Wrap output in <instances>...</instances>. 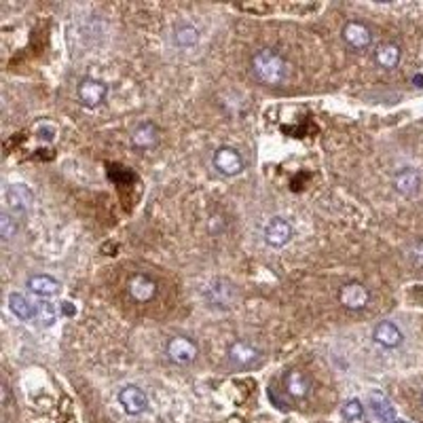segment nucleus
I'll use <instances>...</instances> for the list:
<instances>
[{"label":"nucleus","mask_w":423,"mask_h":423,"mask_svg":"<svg viewBox=\"0 0 423 423\" xmlns=\"http://www.w3.org/2000/svg\"><path fill=\"white\" fill-rule=\"evenodd\" d=\"M252 70L256 78L269 87H277L288 78V63L286 59L273 49H260L252 57Z\"/></svg>","instance_id":"1"},{"label":"nucleus","mask_w":423,"mask_h":423,"mask_svg":"<svg viewBox=\"0 0 423 423\" xmlns=\"http://www.w3.org/2000/svg\"><path fill=\"white\" fill-rule=\"evenodd\" d=\"M212 163H214V169L226 178H233V176H239L245 167V161L241 157V152L235 148V146H220L214 150L212 154Z\"/></svg>","instance_id":"2"},{"label":"nucleus","mask_w":423,"mask_h":423,"mask_svg":"<svg viewBox=\"0 0 423 423\" xmlns=\"http://www.w3.org/2000/svg\"><path fill=\"white\" fill-rule=\"evenodd\" d=\"M165 353L173 364L186 366V364H192L199 357V345L188 336H171L167 341Z\"/></svg>","instance_id":"3"},{"label":"nucleus","mask_w":423,"mask_h":423,"mask_svg":"<svg viewBox=\"0 0 423 423\" xmlns=\"http://www.w3.org/2000/svg\"><path fill=\"white\" fill-rule=\"evenodd\" d=\"M262 237H264L266 245H271V247H283V245H288L292 241L294 228H292L290 220H286L283 216H273L264 224Z\"/></svg>","instance_id":"4"},{"label":"nucleus","mask_w":423,"mask_h":423,"mask_svg":"<svg viewBox=\"0 0 423 423\" xmlns=\"http://www.w3.org/2000/svg\"><path fill=\"white\" fill-rule=\"evenodd\" d=\"M226 357H228V362H231L233 368L245 370V368H252L254 364L260 362L262 351H260L256 345L247 343V341H235V343L228 347Z\"/></svg>","instance_id":"5"},{"label":"nucleus","mask_w":423,"mask_h":423,"mask_svg":"<svg viewBox=\"0 0 423 423\" xmlns=\"http://www.w3.org/2000/svg\"><path fill=\"white\" fill-rule=\"evenodd\" d=\"M338 302L349 311H362L370 302V292L360 281H349L338 290Z\"/></svg>","instance_id":"6"},{"label":"nucleus","mask_w":423,"mask_h":423,"mask_svg":"<svg viewBox=\"0 0 423 423\" xmlns=\"http://www.w3.org/2000/svg\"><path fill=\"white\" fill-rule=\"evenodd\" d=\"M118 402L123 410L131 417H137L148 410V396L142 387L137 385H125L118 389Z\"/></svg>","instance_id":"7"},{"label":"nucleus","mask_w":423,"mask_h":423,"mask_svg":"<svg viewBox=\"0 0 423 423\" xmlns=\"http://www.w3.org/2000/svg\"><path fill=\"white\" fill-rule=\"evenodd\" d=\"M76 93L85 108H97L108 95V85L97 78H82L76 87Z\"/></svg>","instance_id":"8"},{"label":"nucleus","mask_w":423,"mask_h":423,"mask_svg":"<svg viewBox=\"0 0 423 423\" xmlns=\"http://www.w3.org/2000/svg\"><path fill=\"white\" fill-rule=\"evenodd\" d=\"M343 40L349 44V47H353L355 51H364V49H368L370 44H372V32H370V27L366 25V23H362V21H355V19H351V21H347L345 25H343Z\"/></svg>","instance_id":"9"},{"label":"nucleus","mask_w":423,"mask_h":423,"mask_svg":"<svg viewBox=\"0 0 423 423\" xmlns=\"http://www.w3.org/2000/svg\"><path fill=\"white\" fill-rule=\"evenodd\" d=\"M283 391L294 400H305L311 391V381L307 372L300 368H290L283 374Z\"/></svg>","instance_id":"10"},{"label":"nucleus","mask_w":423,"mask_h":423,"mask_svg":"<svg viewBox=\"0 0 423 423\" xmlns=\"http://www.w3.org/2000/svg\"><path fill=\"white\" fill-rule=\"evenodd\" d=\"M205 298L214 305V307H231L237 298V292L233 288L231 281L226 279H214L207 288H205Z\"/></svg>","instance_id":"11"},{"label":"nucleus","mask_w":423,"mask_h":423,"mask_svg":"<svg viewBox=\"0 0 423 423\" xmlns=\"http://www.w3.org/2000/svg\"><path fill=\"white\" fill-rule=\"evenodd\" d=\"M372 341L385 349H396L402 345L404 334L400 332V328L393 321H379L372 330Z\"/></svg>","instance_id":"12"},{"label":"nucleus","mask_w":423,"mask_h":423,"mask_svg":"<svg viewBox=\"0 0 423 423\" xmlns=\"http://www.w3.org/2000/svg\"><path fill=\"white\" fill-rule=\"evenodd\" d=\"M127 290H129V296H131L135 302H148V300H152L154 294H157V283H154V279H150L148 275L137 273V275H133V277L129 279Z\"/></svg>","instance_id":"13"},{"label":"nucleus","mask_w":423,"mask_h":423,"mask_svg":"<svg viewBox=\"0 0 423 423\" xmlns=\"http://www.w3.org/2000/svg\"><path fill=\"white\" fill-rule=\"evenodd\" d=\"M32 199H34V197H32L30 188L23 186V184H13V186H8L6 192H4V201H6L11 214H15V216H17V214H23V212L30 207Z\"/></svg>","instance_id":"14"},{"label":"nucleus","mask_w":423,"mask_h":423,"mask_svg":"<svg viewBox=\"0 0 423 423\" xmlns=\"http://www.w3.org/2000/svg\"><path fill=\"white\" fill-rule=\"evenodd\" d=\"M159 140V131L157 125L150 121H142L140 125H135V129L131 131V144L140 150H148L157 144Z\"/></svg>","instance_id":"15"},{"label":"nucleus","mask_w":423,"mask_h":423,"mask_svg":"<svg viewBox=\"0 0 423 423\" xmlns=\"http://www.w3.org/2000/svg\"><path fill=\"white\" fill-rule=\"evenodd\" d=\"M25 286L32 294H36L40 298H51L61 290V283L51 275H32V277H27Z\"/></svg>","instance_id":"16"},{"label":"nucleus","mask_w":423,"mask_h":423,"mask_svg":"<svg viewBox=\"0 0 423 423\" xmlns=\"http://www.w3.org/2000/svg\"><path fill=\"white\" fill-rule=\"evenodd\" d=\"M393 188L402 197H415L421 188V178L415 169H402L393 176Z\"/></svg>","instance_id":"17"},{"label":"nucleus","mask_w":423,"mask_h":423,"mask_svg":"<svg viewBox=\"0 0 423 423\" xmlns=\"http://www.w3.org/2000/svg\"><path fill=\"white\" fill-rule=\"evenodd\" d=\"M8 309L15 317L30 321L32 317H36V302H32L25 294L21 292H11L8 294Z\"/></svg>","instance_id":"18"},{"label":"nucleus","mask_w":423,"mask_h":423,"mask_svg":"<svg viewBox=\"0 0 423 423\" xmlns=\"http://www.w3.org/2000/svg\"><path fill=\"white\" fill-rule=\"evenodd\" d=\"M400 57H402V51L396 42H383L374 51V61L385 70H393L400 63Z\"/></svg>","instance_id":"19"},{"label":"nucleus","mask_w":423,"mask_h":423,"mask_svg":"<svg viewBox=\"0 0 423 423\" xmlns=\"http://www.w3.org/2000/svg\"><path fill=\"white\" fill-rule=\"evenodd\" d=\"M370 406H372V410L376 412V417L383 423H393L396 421V410H393L389 398L383 391H379V389L370 391Z\"/></svg>","instance_id":"20"},{"label":"nucleus","mask_w":423,"mask_h":423,"mask_svg":"<svg viewBox=\"0 0 423 423\" xmlns=\"http://www.w3.org/2000/svg\"><path fill=\"white\" fill-rule=\"evenodd\" d=\"M173 42L182 49L195 47L199 42V30L190 23H180L173 27Z\"/></svg>","instance_id":"21"},{"label":"nucleus","mask_w":423,"mask_h":423,"mask_svg":"<svg viewBox=\"0 0 423 423\" xmlns=\"http://www.w3.org/2000/svg\"><path fill=\"white\" fill-rule=\"evenodd\" d=\"M36 315H38V319H40V324L44 326V328H49V326H53L55 324V319H57V307L51 302V300H38L36 302Z\"/></svg>","instance_id":"22"},{"label":"nucleus","mask_w":423,"mask_h":423,"mask_svg":"<svg viewBox=\"0 0 423 423\" xmlns=\"http://www.w3.org/2000/svg\"><path fill=\"white\" fill-rule=\"evenodd\" d=\"M341 415H343V419L345 421H349V423H355V421H362V417H364V406H362V402L360 400H347L343 406H341Z\"/></svg>","instance_id":"23"},{"label":"nucleus","mask_w":423,"mask_h":423,"mask_svg":"<svg viewBox=\"0 0 423 423\" xmlns=\"http://www.w3.org/2000/svg\"><path fill=\"white\" fill-rule=\"evenodd\" d=\"M17 231H19V224H17V220L11 216V212H2V214H0V237H2L4 241H11V239L17 235Z\"/></svg>","instance_id":"24"},{"label":"nucleus","mask_w":423,"mask_h":423,"mask_svg":"<svg viewBox=\"0 0 423 423\" xmlns=\"http://www.w3.org/2000/svg\"><path fill=\"white\" fill-rule=\"evenodd\" d=\"M63 313H74V307H72V302H63Z\"/></svg>","instance_id":"25"},{"label":"nucleus","mask_w":423,"mask_h":423,"mask_svg":"<svg viewBox=\"0 0 423 423\" xmlns=\"http://www.w3.org/2000/svg\"><path fill=\"white\" fill-rule=\"evenodd\" d=\"M415 82H417V87H423V76L417 74V76H415Z\"/></svg>","instance_id":"26"},{"label":"nucleus","mask_w":423,"mask_h":423,"mask_svg":"<svg viewBox=\"0 0 423 423\" xmlns=\"http://www.w3.org/2000/svg\"><path fill=\"white\" fill-rule=\"evenodd\" d=\"M393 423H410V421H400V419H396Z\"/></svg>","instance_id":"27"},{"label":"nucleus","mask_w":423,"mask_h":423,"mask_svg":"<svg viewBox=\"0 0 423 423\" xmlns=\"http://www.w3.org/2000/svg\"><path fill=\"white\" fill-rule=\"evenodd\" d=\"M421 404H423V393H421Z\"/></svg>","instance_id":"28"}]
</instances>
